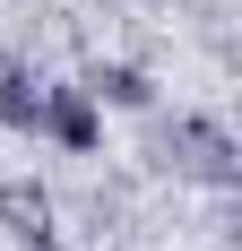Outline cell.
<instances>
[{
  "label": "cell",
  "instance_id": "6da1fadb",
  "mask_svg": "<svg viewBox=\"0 0 242 251\" xmlns=\"http://www.w3.org/2000/svg\"><path fill=\"white\" fill-rule=\"evenodd\" d=\"M165 156H173V174L208 182V191H234V182H242V148H234V130H225L217 113H173Z\"/></svg>",
  "mask_w": 242,
  "mask_h": 251
},
{
  "label": "cell",
  "instance_id": "7a4b0ae2",
  "mask_svg": "<svg viewBox=\"0 0 242 251\" xmlns=\"http://www.w3.org/2000/svg\"><path fill=\"white\" fill-rule=\"evenodd\" d=\"M35 139H52L61 156H96L104 148V104L78 78H44V122H35Z\"/></svg>",
  "mask_w": 242,
  "mask_h": 251
},
{
  "label": "cell",
  "instance_id": "3957f363",
  "mask_svg": "<svg viewBox=\"0 0 242 251\" xmlns=\"http://www.w3.org/2000/svg\"><path fill=\"white\" fill-rule=\"evenodd\" d=\"M0 234L26 251H61V226H52V191L35 174H0Z\"/></svg>",
  "mask_w": 242,
  "mask_h": 251
},
{
  "label": "cell",
  "instance_id": "277c9868",
  "mask_svg": "<svg viewBox=\"0 0 242 251\" xmlns=\"http://www.w3.org/2000/svg\"><path fill=\"white\" fill-rule=\"evenodd\" d=\"M78 87H87L104 113H156V78H147L139 61H96V70L78 78Z\"/></svg>",
  "mask_w": 242,
  "mask_h": 251
},
{
  "label": "cell",
  "instance_id": "5b68a950",
  "mask_svg": "<svg viewBox=\"0 0 242 251\" xmlns=\"http://www.w3.org/2000/svg\"><path fill=\"white\" fill-rule=\"evenodd\" d=\"M35 122H44V78L26 70V61H0V130L35 139Z\"/></svg>",
  "mask_w": 242,
  "mask_h": 251
}]
</instances>
